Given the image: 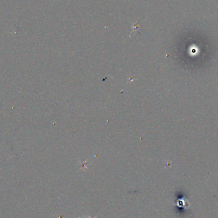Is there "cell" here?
Here are the masks:
<instances>
[{
	"mask_svg": "<svg viewBox=\"0 0 218 218\" xmlns=\"http://www.w3.org/2000/svg\"><path fill=\"white\" fill-rule=\"evenodd\" d=\"M83 217H85V218H96V217H97V216H95V217H92L91 216H89L88 217H86V216H84Z\"/></svg>",
	"mask_w": 218,
	"mask_h": 218,
	"instance_id": "obj_1",
	"label": "cell"
}]
</instances>
